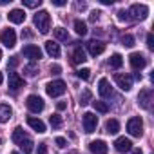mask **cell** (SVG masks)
Wrapping results in <instances>:
<instances>
[{"label": "cell", "mask_w": 154, "mask_h": 154, "mask_svg": "<svg viewBox=\"0 0 154 154\" xmlns=\"http://www.w3.org/2000/svg\"><path fill=\"white\" fill-rule=\"evenodd\" d=\"M11 140L24 150V154H31L33 152V140L24 132V129L22 127H17L15 131H13V136H11Z\"/></svg>", "instance_id": "1"}, {"label": "cell", "mask_w": 154, "mask_h": 154, "mask_svg": "<svg viewBox=\"0 0 154 154\" xmlns=\"http://www.w3.org/2000/svg\"><path fill=\"white\" fill-rule=\"evenodd\" d=\"M33 22H35V26L38 27V31H40L42 35H47V33H49V29H51V17H49L47 11H44V9L38 11V13L35 15Z\"/></svg>", "instance_id": "2"}, {"label": "cell", "mask_w": 154, "mask_h": 154, "mask_svg": "<svg viewBox=\"0 0 154 154\" xmlns=\"http://www.w3.org/2000/svg\"><path fill=\"white\" fill-rule=\"evenodd\" d=\"M127 13L132 20H145L149 17V8L145 4H132Z\"/></svg>", "instance_id": "3"}, {"label": "cell", "mask_w": 154, "mask_h": 154, "mask_svg": "<svg viewBox=\"0 0 154 154\" xmlns=\"http://www.w3.org/2000/svg\"><path fill=\"white\" fill-rule=\"evenodd\" d=\"M127 131H129V134H131V136L140 138V136L143 134V122H141V118H140V116L131 118V120L127 122Z\"/></svg>", "instance_id": "4"}, {"label": "cell", "mask_w": 154, "mask_h": 154, "mask_svg": "<svg viewBox=\"0 0 154 154\" xmlns=\"http://www.w3.org/2000/svg\"><path fill=\"white\" fill-rule=\"evenodd\" d=\"M45 91H47V94H49V96H53V98L62 96V94L65 93V82H62V80L49 82V84L45 85Z\"/></svg>", "instance_id": "5"}, {"label": "cell", "mask_w": 154, "mask_h": 154, "mask_svg": "<svg viewBox=\"0 0 154 154\" xmlns=\"http://www.w3.org/2000/svg\"><path fill=\"white\" fill-rule=\"evenodd\" d=\"M26 105H27V109H29L31 112H35V114H38V112H42V111H44V100H42L40 96H36V94L27 96Z\"/></svg>", "instance_id": "6"}, {"label": "cell", "mask_w": 154, "mask_h": 154, "mask_svg": "<svg viewBox=\"0 0 154 154\" xmlns=\"http://www.w3.org/2000/svg\"><path fill=\"white\" fill-rule=\"evenodd\" d=\"M22 54L26 56V58H29V60H40L42 58V49L38 47V45H33V44H27V45H24V49H22Z\"/></svg>", "instance_id": "7"}, {"label": "cell", "mask_w": 154, "mask_h": 154, "mask_svg": "<svg viewBox=\"0 0 154 154\" xmlns=\"http://www.w3.org/2000/svg\"><path fill=\"white\" fill-rule=\"evenodd\" d=\"M82 120H84V131H85L87 134L94 132V129H96V125H98V118H96V114H94V112H85Z\"/></svg>", "instance_id": "8"}, {"label": "cell", "mask_w": 154, "mask_h": 154, "mask_svg": "<svg viewBox=\"0 0 154 154\" xmlns=\"http://www.w3.org/2000/svg\"><path fill=\"white\" fill-rule=\"evenodd\" d=\"M0 42H2L6 47H15L17 44V33L13 29H4L0 33Z\"/></svg>", "instance_id": "9"}, {"label": "cell", "mask_w": 154, "mask_h": 154, "mask_svg": "<svg viewBox=\"0 0 154 154\" xmlns=\"http://www.w3.org/2000/svg\"><path fill=\"white\" fill-rule=\"evenodd\" d=\"M114 82H116V85L122 91H131V87H132V78H131L129 74H116L114 76Z\"/></svg>", "instance_id": "10"}, {"label": "cell", "mask_w": 154, "mask_h": 154, "mask_svg": "<svg viewBox=\"0 0 154 154\" xmlns=\"http://www.w3.org/2000/svg\"><path fill=\"white\" fill-rule=\"evenodd\" d=\"M150 102H152V91L150 89H143L138 94V103L141 109H150Z\"/></svg>", "instance_id": "11"}, {"label": "cell", "mask_w": 154, "mask_h": 154, "mask_svg": "<svg viewBox=\"0 0 154 154\" xmlns=\"http://www.w3.org/2000/svg\"><path fill=\"white\" fill-rule=\"evenodd\" d=\"M129 62H131V65H132L136 71H141V69L147 65V60H145V56H143L141 53H132V54L129 56Z\"/></svg>", "instance_id": "12"}, {"label": "cell", "mask_w": 154, "mask_h": 154, "mask_svg": "<svg viewBox=\"0 0 154 154\" xmlns=\"http://www.w3.org/2000/svg\"><path fill=\"white\" fill-rule=\"evenodd\" d=\"M114 149H116L118 152H131V150H132V141H131L129 138L122 136V138H118V140L114 141Z\"/></svg>", "instance_id": "13"}, {"label": "cell", "mask_w": 154, "mask_h": 154, "mask_svg": "<svg viewBox=\"0 0 154 154\" xmlns=\"http://www.w3.org/2000/svg\"><path fill=\"white\" fill-rule=\"evenodd\" d=\"M89 149H91L93 154H107V150H109V147H107V143H105L103 140H94V141H91V143H89Z\"/></svg>", "instance_id": "14"}, {"label": "cell", "mask_w": 154, "mask_h": 154, "mask_svg": "<svg viewBox=\"0 0 154 154\" xmlns=\"http://www.w3.org/2000/svg\"><path fill=\"white\" fill-rule=\"evenodd\" d=\"M87 49H89L91 56H98V54H102V53L105 51V44L100 42V40H91V42L87 44Z\"/></svg>", "instance_id": "15"}, {"label": "cell", "mask_w": 154, "mask_h": 154, "mask_svg": "<svg viewBox=\"0 0 154 154\" xmlns=\"http://www.w3.org/2000/svg\"><path fill=\"white\" fill-rule=\"evenodd\" d=\"M20 87H24V78L18 72H9V89L11 91H18Z\"/></svg>", "instance_id": "16"}, {"label": "cell", "mask_w": 154, "mask_h": 154, "mask_svg": "<svg viewBox=\"0 0 154 154\" xmlns=\"http://www.w3.org/2000/svg\"><path fill=\"white\" fill-rule=\"evenodd\" d=\"M27 125L33 129V131H36L38 134H44L45 132V123L40 120V118H35V116H29L27 118Z\"/></svg>", "instance_id": "17"}, {"label": "cell", "mask_w": 154, "mask_h": 154, "mask_svg": "<svg viewBox=\"0 0 154 154\" xmlns=\"http://www.w3.org/2000/svg\"><path fill=\"white\" fill-rule=\"evenodd\" d=\"M98 93H100L102 98H109V96H112V87L109 85L107 78H102V80L98 82Z\"/></svg>", "instance_id": "18"}, {"label": "cell", "mask_w": 154, "mask_h": 154, "mask_svg": "<svg viewBox=\"0 0 154 154\" xmlns=\"http://www.w3.org/2000/svg\"><path fill=\"white\" fill-rule=\"evenodd\" d=\"M45 51H47V54L53 56V58H58V56H60V45H58L56 42H53V40L45 42Z\"/></svg>", "instance_id": "19"}, {"label": "cell", "mask_w": 154, "mask_h": 154, "mask_svg": "<svg viewBox=\"0 0 154 154\" xmlns=\"http://www.w3.org/2000/svg\"><path fill=\"white\" fill-rule=\"evenodd\" d=\"M8 17H9V20H11L13 24H22V22L26 20V13H24L22 9H13Z\"/></svg>", "instance_id": "20"}, {"label": "cell", "mask_w": 154, "mask_h": 154, "mask_svg": "<svg viewBox=\"0 0 154 154\" xmlns=\"http://www.w3.org/2000/svg\"><path fill=\"white\" fill-rule=\"evenodd\" d=\"M11 114H13V111H11V107H9V105H6V103H0V123H6V122H9Z\"/></svg>", "instance_id": "21"}, {"label": "cell", "mask_w": 154, "mask_h": 154, "mask_svg": "<svg viewBox=\"0 0 154 154\" xmlns=\"http://www.w3.org/2000/svg\"><path fill=\"white\" fill-rule=\"evenodd\" d=\"M85 60H87V56H85L84 49H82L80 45H76V49H74V53H72V63H84Z\"/></svg>", "instance_id": "22"}, {"label": "cell", "mask_w": 154, "mask_h": 154, "mask_svg": "<svg viewBox=\"0 0 154 154\" xmlns=\"http://www.w3.org/2000/svg\"><path fill=\"white\" fill-rule=\"evenodd\" d=\"M74 31L78 33L80 36H85L87 35V26L84 20H74Z\"/></svg>", "instance_id": "23"}, {"label": "cell", "mask_w": 154, "mask_h": 154, "mask_svg": "<svg viewBox=\"0 0 154 154\" xmlns=\"http://www.w3.org/2000/svg\"><path fill=\"white\" fill-rule=\"evenodd\" d=\"M105 131H107L109 134H116V132L120 131V123H118V120H109V122L105 123Z\"/></svg>", "instance_id": "24"}, {"label": "cell", "mask_w": 154, "mask_h": 154, "mask_svg": "<svg viewBox=\"0 0 154 154\" xmlns=\"http://www.w3.org/2000/svg\"><path fill=\"white\" fill-rule=\"evenodd\" d=\"M24 72H26V76L33 78V76L38 74V65H36V63H27V65L24 67Z\"/></svg>", "instance_id": "25"}, {"label": "cell", "mask_w": 154, "mask_h": 154, "mask_svg": "<svg viewBox=\"0 0 154 154\" xmlns=\"http://www.w3.org/2000/svg\"><path fill=\"white\" fill-rule=\"evenodd\" d=\"M122 63H123V58H122V54H112L111 56V60H109V65L111 67H114V69H120L122 67Z\"/></svg>", "instance_id": "26"}, {"label": "cell", "mask_w": 154, "mask_h": 154, "mask_svg": "<svg viewBox=\"0 0 154 154\" xmlns=\"http://www.w3.org/2000/svg\"><path fill=\"white\" fill-rule=\"evenodd\" d=\"M54 36H56L58 40H62V42H67V40H69V33H67V29H63V27H56V29H54Z\"/></svg>", "instance_id": "27"}, {"label": "cell", "mask_w": 154, "mask_h": 154, "mask_svg": "<svg viewBox=\"0 0 154 154\" xmlns=\"http://www.w3.org/2000/svg\"><path fill=\"white\" fill-rule=\"evenodd\" d=\"M91 100H93L91 91H89V89H84V91H82V94H80V105H87Z\"/></svg>", "instance_id": "28"}, {"label": "cell", "mask_w": 154, "mask_h": 154, "mask_svg": "<svg viewBox=\"0 0 154 154\" xmlns=\"http://www.w3.org/2000/svg\"><path fill=\"white\" fill-rule=\"evenodd\" d=\"M93 107L98 111V112H102V114H105L107 111H109V105L105 103V102H100V100H96V102H93Z\"/></svg>", "instance_id": "29"}, {"label": "cell", "mask_w": 154, "mask_h": 154, "mask_svg": "<svg viewBox=\"0 0 154 154\" xmlns=\"http://www.w3.org/2000/svg\"><path fill=\"white\" fill-rule=\"evenodd\" d=\"M49 123H51L53 129H60V127H62V116H60V114H53V116L49 118Z\"/></svg>", "instance_id": "30"}, {"label": "cell", "mask_w": 154, "mask_h": 154, "mask_svg": "<svg viewBox=\"0 0 154 154\" xmlns=\"http://www.w3.org/2000/svg\"><path fill=\"white\" fill-rule=\"evenodd\" d=\"M22 4L26 8H40L42 6V0H22Z\"/></svg>", "instance_id": "31"}, {"label": "cell", "mask_w": 154, "mask_h": 154, "mask_svg": "<svg viewBox=\"0 0 154 154\" xmlns=\"http://www.w3.org/2000/svg\"><path fill=\"white\" fill-rule=\"evenodd\" d=\"M76 76L82 80H89L91 78V71L89 69H80V71H76Z\"/></svg>", "instance_id": "32"}, {"label": "cell", "mask_w": 154, "mask_h": 154, "mask_svg": "<svg viewBox=\"0 0 154 154\" xmlns=\"http://www.w3.org/2000/svg\"><path fill=\"white\" fill-rule=\"evenodd\" d=\"M122 44H123L125 47H132V45H134V38H132L131 35H125V36L122 38Z\"/></svg>", "instance_id": "33"}, {"label": "cell", "mask_w": 154, "mask_h": 154, "mask_svg": "<svg viewBox=\"0 0 154 154\" xmlns=\"http://www.w3.org/2000/svg\"><path fill=\"white\" fill-rule=\"evenodd\" d=\"M147 47H149L150 51L154 49V36H152V33H149V35H147Z\"/></svg>", "instance_id": "34"}, {"label": "cell", "mask_w": 154, "mask_h": 154, "mask_svg": "<svg viewBox=\"0 0 154 154\" xmlns=\"http://www.w3.org/2000/svg\"><path fill=\"white\" fill-rule=\"evenodd\" d=\"M54 143H56V145H58L60 149H63V147L67 145V141H65V138H62V136H58V138L54 140Z\"/></svg>", "instance_id": "35"}, {"label": "cell", "mask_w": 154, "mask_h": 154, "mask_svg": "<svg viewBox=\"0 0 154 154\" xmlns=\"http://www.w3.org/2000/svg\"><path fill=\"white\" fill-rule=\"evenodd\" d=\"M118 18H120V20H129L131 17H129V13H127L125 9H122V11L118 13Z\"/></svg>", "instance_id": "36"}, {"label": "cell", "mask_w": 154, "mask_h": 154, "mask_svg": "<svg viewBox=\"0 0 154 154\" xmlns=\"http://www.w3.org/2000/svg\"><path fill=\"white\" fill-rule=\"evenodd\" d=\"M17 65H18V58H17V56H11V60L8 62V67L13 69V67H17Z\"/></svg>", "instance_id": "37"}, {"label": "cell", "mask_w": 154, "mask_h": 154, "mask_svg": "<svg viewBox=\"0 0 154 154\" xmlns=\"http://www.w3.org/2000/svg\"><path fill=\"white\" fill-rule=\"evenodd\" d=\"M60 71H62L60 65H51V72H53V74H60Z\"/></svg>", "instance_id": "38"}, {"label": "cell", "mask_w": 154, "mask_h": 154, "mask_svg": "<svg viewBox=\"0 0 154 154\" xmlns=\"http://www.w3.org/2000/svg\"><path fill=\"white\" fill-rule=\"evenodd\" d=\"M45 152H47L45 143H40V145H38V154H45Z\"/></svg>", "instance_id": "39"}, {"label": "cell", "mask_w": 154, "mask_h": 154, "mask_svg": "<svg viewBox=\"0 0 154 154\" xmlns=\"http://www.w3.org/2000/svg\"><path fill=\"white\" fill-rule=\"evenodd\" d=\"M98 17H100V11H93V13H91V20H93V22H96Z\"/></svg>", "instance_id": "40"}, {"label": "cell", "mask_w": 154, "mask_h": 154, "mask_svg": "<svg viewBox=\"0 0 154 154\" xmlns=\"http://www.w3.org/2000/svg\"><path fill=\"white\" fill-rule=\"evenodd\" d=\"M65 107H67V103H65V102H58V103H56V109H58V111H63Z\"/></svg>", "instance_id": "41"}, {"label": "cell", "mask_w": 154, "mask_h": 154, "mask_svg": "<svg viewBox=\"0 0 154 154\" xmlns=\"http://www.w3.org/2000/svg\"><path fill=\"white\" fill-rule=\"evenodd\" d=\"M53 4L60 8V6H65V0H53Z\"/></svg>", "instance_id": "42"}, {"label": "cell", "mask_w": 154, "mask_h": 154, "mask_svg": "<svg viewBox=\"0 0 154 154\" xmlns=\"http://www.w3.org/2000/svg\"><path fill=\"white\" fill-rule=\"evenodd\" d=\"M100 2H102V4H103V6H111V4H112V2H114V0H100Z\"/></svg>", "instance_id": "43"}, {"label": "cell", "mask_w": 154, "mask_h": 154, "mask_svg": "<svg viewBox=\"0 0 154 154\" xmlns=\"http://www.w3.org/2000/svg\"><path fill=\"white\" fill-rule=\"evenodd\" d=\"M131 154H143V152H141V149H132Z\"/></svg>", "instance_id": "44"}, {"label": "cell", "mask_w": 154, "mask_h": 154, "mask_svg": "<svg viewBox=\"0 0 154 154\" xmlns=\"http://www.w3.org/2000/svg\"><path fill=\"white\" fill-rule=\"evenodd\" d=\"M2 80H4V78H2V72H0V84H2Z\"/></svg>", "instance_id": "45"}, {"label": "cell", "mask_w": 154, "mask_h": 154, "mask_svg": "<svg viewBox=\"0 0 154 154\" xmlns=\"http://www.w3.org/2000/svg\"><path fill=\"white\" fill-rule=\"evenodd\" d=\"M11 154H20V152H11Z\"/></svg>", "instance_id": "46"}, {"label": "cell", "mask_w": 154, "mask_h": 154, "mask_svg": "<svg viewBox=\"0 0 154 154\" xmlns=\"http://www.w3.org/2000/svg\"><path fill=\"white\" fill-rule=\"evenodd\" d=\"M0 58H2V51H0Z\"/></svg>", "instance_id": "47"}, {"label": "cell", "mask_w": 154, "mask_h": 154, "mask_svg": "<svg viewBox=\"0 0 154 154\" xmlns=\"http://www.w3.org/2000/svg\"><path fill=\"white\" fill-rule=\"evenodd\" d=\"M0 143H2V140H0Z\"/></svg>", "instance_id": "48"}]
</instances>
